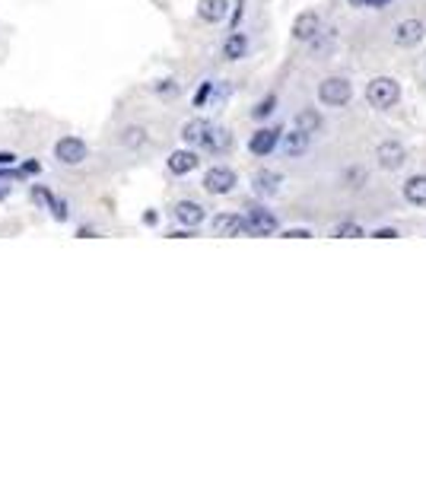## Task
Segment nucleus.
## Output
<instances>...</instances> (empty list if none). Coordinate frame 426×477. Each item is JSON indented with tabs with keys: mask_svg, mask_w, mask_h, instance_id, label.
Listing matches in <instances>:
<instances>
[{
	"mask_svg": "<svg viewBox=\"0 0 426 477\" xmlns=\"http://www.w3.org/2000/svg\"><path fill=\"white\" fill-rule=\"evenodd\" d=\"M353 10H385V4H391V0H347Z\"/></svg>",
	"mask_w": 426,
	"mask_h": 477,
	"instance_id": "393cba45",
	"label": "nucleus"
},
{
	"mask_svg": "<svg viewBox=\"0 0 426 477\" xmlns=\"http://www.w3.org/2000/svg\"><path fill=\"white\" fill-rule=\"evenodd\" d=\"M121 140H125V147H143L147 143V131L143 127H128Z\"/></svg>",
	"mask_w": 426,
	"mask_h": 477,
	"instance_id": "b1692460",
	"label": "nucleus"
},
{
	"mask_svg": "<svg viewBox=\"0 0 426 477\" xmlns=\"http://www.w3.org/2000/svg\"><path fill=\"white\" fill-rule=\"evenodd\" d=\"M423 38H426V23H420V19H401L391 29V42L398 48H417Z\"/></svg>",
	"mask_w": 426,
	"mask_h": 477,
	"instance_id": "7ed1b4c3",
	"label": "nucleus"
},
{
	"mask_svg": "<svg viewBox=\"0 0 426 477\" xmlns=\"http://www.w3.org/2000/svg\"><path fill=\"white\" fill-rule=\"evenodd\" d=\"M16 166V153H6V150H0V169H13Z\"/></svg>",
	"mask_w": 426,
	"mask_h": 477,
	"instance_id": "cd10ccee",
	"label": "nucleus"
},
{
	"mask_svg": "<svg viewBox=\"0 0 426 477\" xmlns=\"http://www.w3.org/2000/svg\"><path fill=\"white\" fill-rule=\"evenodd\" d=\"M54 156H58L61 166H80V162H86L89 147L83 137H61L54 143Z\"/></svg>",
	"mask_w": 426,
	"mask_h": 477,
	"instance_id": "20e7f679",
	"label": "nucleus"
},
{
	"mask_svg": "<svg viewBox=\"0 0 426 477\" xmlns=\"http://www.w3.org/2000/svg\"><path fill=\"white\" fill-rule=\"evenodd\" d=\"M284 238H312V229H306V226L284 229Z\"/></svg>",
	"mask_w": 426,
	"mask_h": 477,
	"instance_id": "a878e982",
	"label": "nucleus"
},
{
	"mask_svg": "<svg viewBox=\"0 0 426 477\" xmlns=\"http://www.w3.org/2000/svg\"><path fill=\"white\" fill-rule=\"evenodd\" d=\"M226 13H229V0H201L197 4V16L204 23H223Z\"/></svg>",
	"mask_w": 426,
	"mask_h": 477,
	"instance_id": "dca6fc26",
	"label": "nucleus"
},
{
	"mask_svg": "<svg viewBox=\"0 0 426 477\" xmlns=\"http://www.w3.org/2000/svg\"><path fill=\"white\" fill-rule=\"evenodd\" d=\"M274 108H277V95H264V99L251 108V118H258V121L267 118V115H274Z\"/></svg>",
	"mask_w": 426,
	"mask_h": 477,
	"instance_id": "5701e85b",
	"label": "nucleus"
},
{
	"mask_svg": "<svg viewBox=\"0 0 426 477\" xmlns=\"http://www.w3.org/2000/svg\"><path fill=\"white\" fill-rule=\"evenodd\" d=\"M236 172H232L229 166H213L207 169V175H204V191L207 194H229L232 188H236Z\"/></svg>",
	"mask_w": 426,
	"mask_h": 477,
	"instance_id": "423d86ee",
	"label": "nucleus"
},
{
	"mask_svg": "<svg viewBox=\"0 0 426 477\" xmlns=\"http://www.w3.org/2000/svg\"><path fill=\"white\" fill-rule=\"evenodd\" d=\"M255 191L258 194H264V197H274V194H280V185H284V175L280 172H271V169H261V172H255Z\"/></svg>",
	"mask_w": 426,
	"mask_h": 477,
	"instance_id": "2eb2a0df",
	"label": "nucleus"
},
{
	"mask_svg": "<svg viewBox=\"0 0 426 477\" xmlns=\"http://www.w3.org/2000/svg\"><path fill=\"white\" fill-rule=\"evenodd\" d=\"M398 99H401V83H398L395 77H375L369 80L366 86V102L373 108H379V112H388L391 105H398Z\"/></svg>",
	"mask_w": 426,
	"mask_h": 477,
	"instance_id": "f257e3e1",
	"label": "nucleus"
},
{
	"mask_svg": "<svg viewBox=\"0 0 426 477\" xmlns=\"http://www.w3.org/2000/svg\"><path fill=\"white\" fill-rule=\"evenodd\" d=\"M201 147H204V150H210V153H226V150L232 147V134L226 131V127L210 125V131H207V137H204Z\"/></svg>",
	"mask_w": 426,
	"mask_h": 477,
	"instance_id": "f3484780",
	"label": "nucleus"
},
{
	"mask_svg": "<svg viewBox=\"0 0 426 477\" xmlns=\"http://www.w3.org/2000/svg\"><path fill=\"white\" fill-rule=\"evenodd\" d=\"M166 166H169L172 175H188V172H194V169L201 166V159H197L194 150H175V153H169Z\"/></svg>",
	"mask_w": 426,
	"mask_h": 477,
	"instance_id": "9b49d317",
	"label": "nucleus"
},
{
	"mask_svg": "<svg viewBox=\"0 0 426 477\" xmlns=\"http://www.w3.org/2000/svg\"><path fill=\"white\" fill-rule=\"evenodd\" d=\"M172 214H175V220L182 223V226H188V229L201 226V223L207 220V210H204V207H201V204H197V201H178V204H175V210H172Z\"/></svg>",
	"mask_w": 426,
	"mask_h": 477,
	"instance_id": "9d476101",
	"label": "nucleus"
},
{
	"mask_svg": "<svg viewBox=\"0 0 426 477\" xmlns=\"http://www.w3.org/2000/svg\"><path fill=\"white\" fill-rule=\"evenodd\" d=\"M280 229L277 216L271 214V210L264 207H251L249 214H245V233L249 236H274Z\"/></svg>",
	"mask_w": 426,
	"mask_h": 477,
	"instance_id": "39448f33",
	"label": "nucleus"
},
{
	"mask_svg": "<svg viewBox=\"0 0 426 477\" xmlns=\"http://www.w3.org/2000/svg\"><path fill=\"white\" fill-rule=\"evenodd\" d=\"M308 143H312V134H306V131H299V127H293L290 134H284V153L290 156V159H296V156H302L308 150Z\"/></svg>",
	"mask_w": 426,
	"mask_h": 477,
	"instance_id": "4468645a",
	"label": "nucleus"
},
{
	"mask_svg": "<svg viewBox=\"0 0 426 477\" xmlns=\"http://www.w3.org/2000/svg\"><path fill=\"white\" fill-rule=\"evenodd\" d=\"M401 194H404V201L414 204V207H426V175H410L401 185Z\"/></svg>",
	"mask_w": 426,
	"mask_h": 477,
	"instance_id": "ddd939ff",
	"label": "nucleus"
},
{
	"mask_svg": "<svg viewBox=\"0 0 426 477\" xmlns=\"http://www.w3.org/2000/svg\"><path fill=\"white\" fill-rule=\"evenodd\" d=\"M249 54V36L245 32H229V38L223 42V58L226 61H239Z\"/></svg>",
	"mask_w": 426,
	"mask_h": 477,
	"instance_id": "a211bd4d",
	"label": "nucleus"
},
{
	"mask_svg": "<svg viewBox=\"0 0 426 477\" xmlns=\"http://www.w3.org/2000/svg\"><path fill=\"white\" fill-rule=\"evenodd\" d=\"M321 36V16L315 10H306L293 19V38L296 42H315Z\"/></svg>",
	"mask_w": 426,
	"mask_h": 477,
	"instance_id": "6e6552de",
	"label": "nucleus"
},
{
	"mask_svg": "<svg viewBox=\"0 0 426 477\" xmlns=\"http://www.w3.org/2000/svg\"><path fill=\"white\" fill-rule=\"evenodd\" d=\"M331 236L334 238H360V236H366V233H363L360 223H338V226L331 229Z\"/></svg>",
	"mask_w": 426,
	"mask_h": 477,
	"instance_id": "4be33fe9",
	"label": "nucleus"
},
{
	"mask_svg": "<svg viewBox=\"0 0 426 477\" xmlns=\"http://www.w3.org/2000/svg\"><path fill=\"white\" fill-rule=\"evenodd\" d=\"M23 172H32V175H38V172H42V166H38V162H26V166H23Z\"/></svg>",
	"mask_w": 426,
	"mask_h": 477,
	"instance_id": "7c9ffc66",
	"label": "nucleus"
},
{
	"mask_svg": "<svg viewBox=\"0 0 426 477\" xmlns=\"http://www.w3.org/2000/svg\"><path fill=\"white\" fill-rule=\"evenodd\" d=\"M375 162H379L382 169H388V172H395V169H401L404 162H407V150L398 140H382L379 147H375Z\"/></svg>",
	"mask_w": 426,
	"mask_h": 477,
	"instance_id": "0eeeda50",
	"label": "nucleus"
},
{
	"mask_svg": "<svg viewBox=\"0 0 426 477\" xmlns=\"http://www.w3.org/2000/svg\"><path fill=\"white\" fill-rule=\"evenodd\" d=\"M210 90H213V83H210V80H207V83H204V86H201V93H197V95H194V105H204V102H207V95H210Z\"/></svg>",
	"mask_w": 426,
	"mask_h": 477,
	"instance_id": "c756f323",
	"label": "nucleus"
},
{
	"mask_svg": "<svg viewBox=\"0 0 426 477\" xmlns=\"http://www.w3.org/2000/svg\"><path fill=\"white\" fill-rule=\"evenodd\" d=\"M280 137H284V134H280V127H261V131H255L249 137V150L255 156H271L274 150L280 147Z\"/></svg>",
	"mask_w": 426,
	"mask_h": 477,
	"instance_id": "1a4fd4ad",
	"label": "nucleus"
},
{
	"mask_svg": "<svg viewBox=\"0 0 426 477\" xmlns=\"http://www.w3.org/2000/svg\"><path fill=\"white\" fill-rule=\"evenodd\" d=\"M373 236L375 238H398L401 233H398V229H391V226H382V229H373Z\"/></svg>",
	"mask_w": 426,
	"mask_h": 477,
	"instance_id": "c85d7f7f",
	"label": "nucleus"
},
{
	"mask_svg": "<svg viewBox=\"0 0 426 477\" xmlns=\"http://www.w3.org/2000/svg\"><path fill=\"white\" fill-rule=\"evenodd\" d=\"M32 194H36L38 201H45L48 207H51V216H54V220H61V223H64L67 216H71V214H67V204H64V201H58V197H54L51 191H45V188H36V191H32Z\"/></svg>",
	"mask_w": 426,
	"mask_h": 477,
	"instance_id": "aec40b11",
	"label": "nucleus"
},
{
	"mask_svg": "<svg viewBox=\"0 0 426 477\" xmlns=\"http://www.w3.org/2000/svg\"><path fill=\"white\" fill-rule=\"evenodd\" d=\"M4 194H6V191H0V197H4Z\"/></svg>",
	"mask_w": 426,
	"mask_h": 477,
	"instance_id": "2f4dec72",
	"label": "nucleus"
},
{
	"mask_svg": "<svg viewBox=\"0 0 426 477\" xmlns=\"http://www.w3.org/2000/svg\"><path fill=\"white\" fill-rule=\"evenodd\" d=\"M156 93H160V95H175L178 93L175 80H160V83H156Z\"/></svg>",
	"mask_w": 426,
	"mask_h": 477,
	"instance_id": "bb28decb",
	"label": "nucleus"
},
{
	"mask_svg": "<svg viewBox=\"0 0 426 477\" xmlns=\"http://www.w3.org/2000/svg\"><path fill=\"white\" fill-rule=\"evenodd\" d=\"M210 229L217 236H239V233H245V216H239V214H217L210 220Z\"/></svg>",
	"mask_w": 426,
	"mask_h": 477,
	"instance_id": "f8f14e48",
	"label": "nucleus"
},
{
	"mask_svg": "<svg viewBox=\"0 0 426 477\" xmlns=\"http://www.w3.org/2000/svg\"><path fill=\"white\" fill-rule=\"evenodd\" d=\"M207 131H210V121L207 118H191L188 125H182V140L201 147L204 137H207Z\"/></svg>",
	"mask_w": 426,
	"mask_h": 477,
	"instance_id": "6ab92c4d",
	"label": "nucleus"
},
{
	"mask_svg": "<svg viewBox=\"0 0 426 477\" xmlns=\"http://www.w3.org/2000/svg\"><path fill=\"white\" fill-rule=\"evenodd\" d=\"M296 127L306 134H318L321 131V115L315 112V108H302V112L296 115Z\"/></svg>",
	"mask_w": 426,
	"mask_h": 477,
	"instance_id": "412c9836",
	"label": "nucleus"
},
{
	"mask_svg": "<svg viewBox=\"0 0 426 477\" xmlns=\"http://www.w3.org/2000/svg\"><path fill=\"white\" fill-rule=\"evenodd\" d=\"M353 99V83L347 77H328L318 83V102L328 108H341Z\"/></svg>",
	"mask_w": 426,
	"mask_h": 477,
	"instance_id": "f03ea898",
	"label": "nucleus"
}]
</instances>
